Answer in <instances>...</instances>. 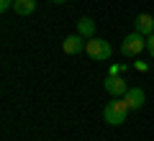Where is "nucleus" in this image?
<instances>
[{
	"mask_svg": "<svg viewBox=\"0 0 154 141\" xmlns=\"http://www.w3.org/2000/svg\"><path fill=\"white\" fill-rule=\"evenodd\" d=\"M85 46H88V41H85V36H80V33H72V36H67L64 41H62V49H64V54H80V51H85Z\"/></svg>",
	"mask_w": 154,
	"mask_h": 141,
	"instance_id": "nucleus-4",
	"label": "nucleus"
},
{
	"mask_svg": "<svg viewBox=\"0 0 154 141\" xmlns=\"http://www.w3.org/2000/svg\"><path fill=\"white\" fill-rule=\"evenodd\" d=\"M105 90H108L113 98H123L126 90H128V85H126L118 75H108V80H105Z\"/></svg>",
	"mask_w": 154,
	"mask_h": 141,
	"instance_id": "nucleus-6",
	"label": "nucleus"
},
{
	"mask_svg": "<svg viewBox=\"0 0 154 141\" xmlns=\"http://www.w3.org/2000/svg\"><path fill=\"white\" fill-rule=\"evenodd\" d=\"M123 100H126L128 110H141V108H144V100H146V95H144L141 87H128L126 95H123Z\"/></svg>",
	"mask_w": 154,
	"mask_h": 141,
	"instance_id": "nucleus-5",
	"label": "nucleus"
},
{
	"mask_svg": "<svg viewBox=\"0 0 154 141\" xmlns=\"http://www.w3.org/2000/svg\"><path fill=\"white\" fill-rule=\"evenodd\" d=\"M146 49H149V54H152V59H154V33L146 36Z\"/></svg>",
	"mask_w": 154,
	"mask_h": 141,
	"instance_id": "nucleus-10",
	"label": "nucleus"
},
{
	"mask_svg": "<svg viewBox=\"0 0 154 141\" xmlns=\"http://www.w3.org/2000/svg\"><path fill=\"white\" fill-rule=\"evenodd\" d=\"M134 23H136V31L141 33V36H152L154 33V18L149 16V13H139Z\"/></svg>",
	"mask_w": 154,
	"mask_h": 141,
	"instance_id": "nucleus-7",
	"label": "nucleus"
},
{
	"mask_svg": "<svg viewBox=\"0 0 154 141\" xmlns=\"http://www.w3.org/2000/svg\"><path fill=\"white\" fill-rule=\"evenodd\" d=\"M144 49H146V38H144L139 31L128 33V36L121 41V54L123 57H139Z\"/></svg>",
	"mask_w": 154,
	"mask_h": 141,
	"instance_id": "nucleus-2",
	"label": "nucleus"
},
{
	"mask_svg": "<svg viewBox=\"0 0 154 141\" xmlns=\"http://www.w3.org/2000/svg\"><path fill=\"white\" fill-rule=\"evenodd\" d=\"M16 0H0V11H11Z\"/></svg>",
	"mask_w": 154,
	"mask_h": 141,
	"instance_id": "nucleus-11",
	"label": "nucleus"
},
{
	"mask_svg": "<svg viewBox=\"0 0 154 141\" xmlns=\"http://www.w3.org/2000/svg\"><path fill=\"white\" fill-rule=\"evenodd\" d=\"M13 11H16V16H31L36 11V0H16Z\"/></svg>",
	"mask_w": 154,
	"mask_h": 141,
	"instance_id": "nucleus-9",
	"label": "nucleus"
},
{
	"mask_svg": "<svg viewBox=\"0 0 154 141\" xmlns=\"http://www.w3.org/2000/svg\"><path fill=\"white\" fill-rule=\"evenodd\" d=\"M126 115H128V105H126L123 98H113L103 108V118H105V123H110V126H121L123 121H126Z\"/></svg>",
	"mask_w": 154,
	"mask_h": 141,
	"instance_id": "nucleus-1",
	"label": "nucleus"
},
{
	"mask_svg": "<svg viewBox=\"0 0 154 141\" xmlns=\"http://www.w3.org/2000/svg\"><path fill=\"white\" fill-rule=\"evenodd\" d=\"M85 51H88V57H90V59H98V62L110 59V54H113L110 44H108V41H103V38H98V36L88 38V46H85Z\"/></svg>",
	"mask_w": 154,
	"mask_h": 141,
	"instance_id": "nucleus-3",
	"label": "nucleus"
},
{
	"mask_svg": "<svg viewBox=\"0 0 154 141\" xmlns=\"http://www.w3.org/2000/svg\"><path fill=\"white\" fill-rule=\"evenodd\" d=\"M77 33L85 36V38H93L95 36V21L93 18H80L77 21Z\"/></svg>",
	"mask_w": 154,
	"mask_h": 141,
	"instance_id": "nucleus-8",
	"label": "nucleus"
},
{
	"mask_svg": "<svg viewBox=\"0 0 154 141\" xmlns=\"http://www.w3.org/2000/svg\"><path fill=\"white\" fill-rule=\"evenodd\" d=\"M54 3H67V0H54Z\"/></svg>",
	"mask_w": 154,
	"mask_h": 141,
	"instance_id": "nucleus-12",
	"label": "nucleus"
}]
</instances>
